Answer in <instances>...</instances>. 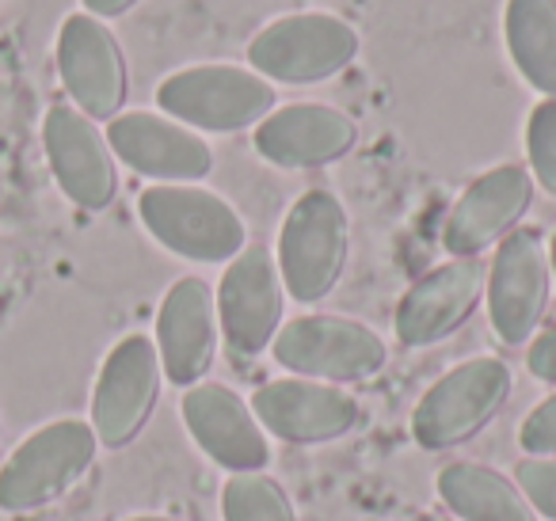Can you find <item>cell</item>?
I'll use <instances>...</instances> for the list:
<instances>
[{"mask_svg":"<svg viewBox=\"0 0 556 521\" xmlns=\"http://www.w3.org/2000/svg\"><path fill=\"white\" fill-rule=\"evenodd\" d=\"M263 434H275L290 445L336 442L358 422V404L343 389L309 377H282L255 389L248 399Z\"/></svg>","mask_w":556,"mask_h":521,"instance_id":"cell-14","label":"cell"},{"mask_svg":"<svg viewBox=\"0 0 556 521\" xmlns=\"http://www.w3.org/2000/svg\"><path fill=\"white\" fill-rule=\"evenodd\" d=\"M518 442L530 457H556V396L541 399L530 415H526Z\"/></svg>","mask_w":556,"mask_h":521,"instance_id":"cell-25","label":"cell"},{"mask_svg":"<svg viewBox=\"0 0 556 521\" xmlns=\"http://www.w3.org/2000/svg\"><path fill=\"white\" fill-rule=\"evenodd\" d=\"M526 366L538 381L545 384H556V323L545 328L538 339L530 343V354H526Z\"/></svg>","mask_w":556,"mask_h":521,"instance_id":"cell-26","label":"cell"},{"mask_svg":"<svg viewBox=\"0 0 556 521\" xmlns=\"http://www.w3.org/2000/svg\"><path fill=\"white\" fill-rule=\"evenodd\" d=\"M161 354L149 335H126L103 358L92 389V430L96 442L123 449L146 430L161 399Z\"/></svg>","mask_w":556,"mask_h":521,"instance_id":"cell-8","label":"cell"},{"mask_svg":"<svg viewBox=\"0 0 556 521\" xmlns=\"http://www.w3.org/2000/svg\"><path fill=\"white\" fill-rule=\"evenodd\" d=\"M503 27L522 80L556 100V0H507Z\"/></svg>","mask_w":556,"mask_h":521,"instance_id":"cell-21","label":"cell"},{"mask_svg":"<svg viewBox=\"0 0 556 521\" xmlns=\"http://www.w3.org/2000/svg\"><path fill=\"white\" fill-rule=\"evenodd\" d=\"M96 430L85 419H54L12 449L0 468V510L31 513L70 495L96 465Z\"/></svg>","mask_w":556,"mask_h":521,"instance_id":"cell-1","label":"cell"},{"mask_svg":"<svg viewBox=\"0 0 556 521\" xmlns=\"http://www.w3.org/2000/svg\"><path fill=\"white\" fill-rule=\"evenodd\" d=\"M533 202V179L522 164H500L472 179L469 191L450 209V221L442 229V244L454 259H477L484 247L500 244L515 232Z\"/></svg>","mask_w":556,"mask_h":521,"instance_id":"cell-16","label":"cell"},{"mask_svg":"<svg viewBox=\"0 0 556 521\" xmlns=\"http://www.w3.org/2000/svg\"><path fill=\"white\" fill-rule=\"evenodd\" d=\"M358 126L328 103H290L255 126V153L275 168H325L355 149Z\"/></svg>","mask_w":556,"mask_h":521,"instance_id":"cell-19","label":"cell"},{"mask_svg":"<svg viewBox=\"0 0 556 521\" xmlns=\"http://www.w3.org/2000/svg\"><path fill=\"white\" fill-rule=\"evenodd\" d=\"M275 85L237 65H191L161 80L156 107L179 126L210 134H237L275 111Z\"/></svg>","mask_w":556,"mask_h":521,"instance_id":"cell-4","label":"cell"},{"mask_svg":"<svg viewBox=\"0 0 556 521\" xmlns=\"http://www.w3.org/2000/svg\"><path fill=\"white\" fill-rule=\"evenodd\" d=\"M358 58V31L332 12H298L248 42L252 73L278 85H320Z\"/></svg>","mask_w":556,"mask_h":521,"instance_id":"cell-6","label":"cell"},{"mask_svg":"<svg viewBox=\"0 0 556 521\" xmlns=\"http://www.w3.org/2000/svg\"><path fill=\"white\" fill-rule=\"evenodd\" d=\"M526 153H530L533 179L556 194V100H541L526 123Z\"/></svg>","mask_w":556,"mask_h":521,"instance_id":"cell-23","label":"cell"},{"mask_svg":"<svg viewBox=\"0 0 556 521\" xmlns=\"http://www.w3.org/2000/svg\"><path fill=\"white\" fill-rule=\"evenodd\" d=\"M270 351L282 369L325 384L366 381L389 358L378 331L348 316H298L278 328Z\"/></svg>","mask_w":556,"mask_h":521,"instance_id":"cell-7","label":"cell"},{"mask_svg":"<svg viewBox=\"0 0 556 521\" xmlns=\"http://www.w3.org/2000/svg\"><path fill=\"white\" fill-rule=\"evenodd\" d=\"M222 513L225 521H298L294 503L263 472H240L225 480L222 491Z\"/></svg>","mask_w":556,"mask_h":521,"instance_id":"cell-22","label":"cell"},{"mask_svg":"<svg viewBox=\"0 0 556 521\" xmlns=\"http://www.w3.org/2000/svg\"><path fill=\"white\" fill-rule=\"evenodd\" d=\"M351 252V221L332 191H305L278 232V275L294 301L317 305L340 285Z\"/></svg>","mask_w":556,"mask_h":521,"instance_id":"cell-3","label":"cell"},{"mask_svg":"<svg viewBox=\"0 0 556 521\" xmlns=\"http://www.w3.org/2000/svg\"><path fill=\"white\" fill-rule=\"evenodd\" d=\"M488 270L480 259H454L424 275L396 305V339L404 346H431L454 335L484 297Z\"/></svg>","mask_w":556,"mask_h":521,"instance_id":"cell-17","label":"cell"},{"mask_svg":"<svg viewBox=\"0 0 556 521\" xmlns=\"http://www.w3.org/2000/svg\"><path fill=\"white\" fill-rule=\"evenodd\" d=\"M416 521H450V518H439V513H424V518H416Z\"/></svg>","mask_w":556,"mask_h":521,"instance_id":"cell-29","label":"cell"},{"mask_svg":"<svg viewBox=\"0 0 556 521\" xmlns=\"http://www.w3.org/2000/svg\"><path fill=\"white\" fill-rule=\"evenodd\" d=\"M156 354L172 384H202L217 354V305L202 278H179L156 313Z\"/></svg>","mask_w":556,"mask_h":521,"instance_id":"cell-18","label":"cell"},{"mask_svg":"<svg viewBox=\"0 0 556 521\" xmlns=\"http://www.w3.org/2000/svg\"><path fill=\"white\" fill-rule=\"evenodd\" d=\"M126 521H179V518H164V513H141V518H126Z\"/></svg>","mask_w":556,"mask_h":521,"instance_id":"cell-28","label":"cell"},{"mask_svg":"<svg viewBox=\"0 0 556 521\" xmlns=\"http://www.w3.org/2000/svg\"><path fill=\"white\" fill-rule=\"evenodd\" d=\"M515 475L526 503L556 521V457H526L515 468Z\"/></svg>","mask_w":556,"mask_h":521,"instance_id":"cell-24","label":"cell"},{"mask_svg":"<svg viewBox=\"0 0 556 521\" xmlns=\"http://www.w3.org/2000/svg\"><path fill=\"white\" fill-rule=\"evenodd\" d=\"M515 377L500 358H469L424 392L412 411V434L424 449H454L477 437L510 399Z\"/></svg>","mask_w":556,"mask_h":521,"instance_id":"cell-5","label":"cell"},{"mask_svg":"<svg viewBox=\"0 0 556 521\" xmlns=\"http://www.w3.org/2000/svg\"><path fill=\"white\" fill-rule=\"evenodd\" d=\"M85 4V12L88 16H96V20H115V16H123V12H130L138 0H80Z\"/></svg>","mask_w":556,"mask_h":521,"instance_id":"cell-27","label":"cell"},{"mask_svg":"<svg viewBox=\"0 0 556 521\" xmlns=\"http://www.w3.org/2000/svg\"><path fill=\"white\" fill-rule=\"evenodd\" d=\"M439 495L462 521H538L522 491L488 465H446L439 472Z\"/></svg>","mask_w":556,"mask_h":521,"instance_id":"cell-20","label":"cell"},{"mask_svg":"<svg viewBox=\"0 0 556 521\" xmlns=\"http://www.w3.org/2000/svg\"><path fill=\"white\" fill-rule=\"evenodd\" d=\"M42 149H47L50 171L73 206L100 214L115 202L118 171L108 138L96 130L88 115L73 103H54L42 118Z\"/></svg>","mask_w":556,"mask_h":521,"instance_id":"cell-11","label":"cell"},{"mask_svg":"<svg viewBox=\"0 0 556 521\" xmlns=\"http://www.w3.org/2000/svg\"><path fill=\"white\" fill-rule=\"evenodd\" d=\"M282 301H287V285L267 247H244L225 267L214 305L225 343L237 358H255L275 343L282 328Z\"/></svg>","mask_w":556,"mask_h":521,"instance_id":"cell-10","label":"cell"},{"mask_svg":"<svg viewBox=\"0 0 556 521\" xmlns=\"http://www.w3.org/2000/svg\"><path fill=\"white\" fill-rule=\"evenodd\" d=\"M553 270H556V237H553Z\"/></svg>","mask_w":556,"mask_h":521,"instance_id":"cell-30","label":"cell"},{"mask_svg":"<svg viewBox=\"0 0 556 521\" xmlns=\"http://www.w3.org/2000/svg\"><path fill=\"white\" fill-rule=\"evenodd\" d=\"M488 316L500 343L522 346L538 331L548 305V255L533 229H515L500 240L488 270Z\"/></svg>","mask_w":556,"mask_h":521,"instance_id":"cell-12","label":"cell"},{"mask_svg":"<svg viewBox=\"0 0 556 521\" xmlns=\"http://www.w3.org/2000/svg\"><path fill=\"white\" fill-rule=\"evenodd\" d=\"M108 145L130 171L156 183H199L214 171V153L194 130L153 111H126L111 118Z\"/></svg>","mask_w":556,"mask_h":521,"instance_id":"cell-13","label":"cell"},{"mask_svg":"<svg viewBox=\"0 0 556 521\" xmlns=\"http://www.w3.org/2000/svg\"><path fill=\"white\" fill-rule=\"evenodd\" d=\"M179 411L214 465L240 472H263L270 465V445L255 419L252 404L225 384H191L179 399Z\"/></svg>","mask_w":556,"mask_h":521,"instance_id":"cell-15","label":"cell"},{"mask_svg":"<svg viewBox=\"0 0 556 521\" xmlns=\"http://www.w3.org/2000/svg\"><path fill=\"white\" fill-rule=\"evenodd\" d=\"M58 77H62L73 107L92 123L118 118L126 96H130L126 54L115 31L88 12L65 16L62 31H58Z\"/></svg>","mask_w":556,"mask_h":521,"instance_id":"cell-9","label":"cell"},{"mask_svg":"<svg viewBox=\"0 0 556 521\" xmlns=\"http://www.w3.org/2000/svg\"><path fill=\"white\" fill-rule=\"evenodd\" d=\"M141 225L161 247L179 259L225 263L248 247V229L240 214L214 191L194 183H156L138 199Z\"/></svg>","mask_w":556,"mask_h":521,"instance_id":"cell-2","label":"cell"}]
</instances>
